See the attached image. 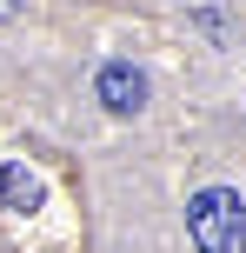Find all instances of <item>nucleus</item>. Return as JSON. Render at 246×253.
Instances as JSON below:
<instances>
[{"label": "nucleus", "mask_w": 246, "mask_h": 253, "mask_svg": "<svg viewBox=\"0 0 246 253\" xmlns=\"http://www.w3.org/2000/svg\"><path fill=\"white\" fill-rule=\"evenodd\" d=\"M186 233L200 253H246V200L233 187H200L186 200Z\"/></svg>", "instance_id": "f257e3e1"}, {"label": "nucleus", "mask_w": 246, "mask_h": 253, "mask_svg": "<svg viewBox=\"0 0 246 253\" xmlns=\"http://www.w3.org/2000/svg\"><path fill=\"white\" fill-rule=\"evenodd\" d=\"M13 13H20V0H0V20H13Z\"/></svg>", "instance_id": "39448f33"}, {"label": "nucleus", "mask_w": 246, "mask_h": 253, "mask_svg": "<svg viewBox=\"0 0 246 253\" xmlns=\"http://www.w3.org/2000/svg\"><path fill=\"white\" fill-rule=\"evenodd\" d=\"M0 207H13V213H34V207H40V180L27 173V167H0Z\"/></svg>", "instance_id": "7ed1b4c3"}, {"label": "nucleus", "mask_w": 246, "mask_h": 253, "mask_svg": "<svg viewBox=\"0 0 246 253\" xmlns=\"http://www.w3.org/2000/svg\"><path fill=\"white\" fill-rule=\"evenodd\" d=\"M93 100L106 107V114H120V120H133L146 107V74L133 60H106L100 74H93Z\"/></svg>", "instance_id": "f03ea898"}, {"label": "nucleus", "mask_w": 246, "mask_h": 253, "mask_svg": "<svg viewBox=\"0 0 246 253\" xmlns=\"http://www.w3.org/2000/svg\"><path fill=\"white\" fill-rule=\"evenodd\" d=\"M193 20H200V27H207V34H213V40H226V20H220V13H213V7H193Z\"/></svg>", "instance_id": "20e7f679"}]
</instances>
